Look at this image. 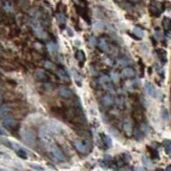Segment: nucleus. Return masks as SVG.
Segmentation results:
<instances>
[{
	"mask_svg": "<svg viewBox=\"0 0 171 171\" xmlns=\"http://www.w3.org/2000/svg\"><path fill=\"white\" fill-rule=\"evenodd\" d=\"M57 75H58V76H59L62 80H63V81H69V75H67V73H66L63 69H58V70H57Z\"/></svg>",
	"mask_w": 171,
	"mask_h": 171,
	"instance_id": "16",
	"label": "nucleus"
},
{
	"mask_svg": "<svg viewBox=\"0 0 171 171\" xmlns=\"http://www.w3.org/2000/svg\"><path fill=\"white\" fill-rule=\"evenodd\" d=\"M98 47H99V49L101 50V51H105V52H107L108 51H109V44H108V42H107V40L104 39V38H100L99 39V40H98Z\"/></svg>",
	"mask_w": 171,
	"mask_h": 171,
	"instance_id": "10",
	"label": "nucleus"
},
{
	"mask_svg": "<svg viewBox=\"0 0 171 171\" xmlns=\"http://www.w3.org/2000/svg\"><path fill=\"white\" fill-rule=\"evenodd\" d=\"M133 34H134L135 36H137L139 39H142V38L144 37V31H143L140 28L135 27V28H133Z\"/></svg>",
	"mask_w": 171,
	"mask_h": 171,
	"instance_id": "17",
	"label": "nucleus"
},
{
	"mask_svg": "<svg viewBox=\"0 0 171 171\" xmlns=\"http://www.w3.org/2000/svg\"><path fill=\"white\" fill-rule=\"evenodd\" d=\"M162 117L164 121H168L169 118V114L166 108H162Z\"/></svg>",
	"mask_w": 171,
	"mask_h": 171,
	"instance_id": "24",
	"label": "nucleus"
},
{
	"mask_svg": "<svg viewBox=\"0 0 171 171\" xmlns=\"http://www.w3.org/2000/svg\"><path fill=\"white\" fill-rule=\"evenodd\" d=\"M57 20H58L59 22L65 23V22H66V17L63 14H58L57 17Z\"/></svg>",
	"mask_w": 171,
	"mask_h": 171,
	"instance_id": "30",
	"label": "nucleus"
},
{
	"mask_svg": "<svg viewBox=\"0 0 171 171\" xmlns=\"http://www.w3.org/2000/svg\"><path fill=\"white\" fill-rule=\"evenodd\" d=\"M45 68L47 69H55V65H54L51 62L46 61V62L45 63Z\"/></svg>",
	"mask_w": 171,
	"mask_h": 171,
	"instance_id": "28",
	"label": "nucleus"
},
{
	"mask_svg": "<svg viewBox=\"0 0 171 171\" xmlns=\"http://www.w3.org/2000/svg\"><path fill=\"white\" fill-rule=\"evenodd\" d=\"M2 100H3V98H2V96H1V95H0V104H1V103H2Z\"/></svg>",
	"mask_w": 171,
	"mask_h": 171,
	"instance_id": "36",
	"label": "nucleus"
},
{
	"mask_svg": "<svg viewBox=\"0 0 171 171\" xmlns=\"http://www.w3.org/2000/svg\"><path fill=\"white\" fill-rule=\"evenodd\" d=\"M110 78H111V81H113V82H115V83H116V82H118L119 81V75H118V74L117 73H116V72H111V74H110Z\"/></svg>",
	"mask_w": 171,
	"mask_h": 171,
	"instance_id": "27",
	"label": "nucleus"
},
{
	"mask_svg": "<svg viewBox=\"0 0 171 171\" xmlns=\"http://www.w3.org/2000/svg\"><path fill=\"white\" fill-rule=\"evenodd\" d=\"M162 25H163V27H164V28L165 29H169L170 28H171V19H169V18H167V17H165V18H163V21H162Z\"/></svg>",
	"mask_w": 171,
	"mask_h": 171,
	"instance_id": "21",
	"label": "nucleus"
},
{
	"mask_svg": "<svg viewBox=\"0 0 171 171\" xmlns=\"http://www.w3.org/2000/svg\"><path fill=\"white\" fill-rule=\"evenodd\" d=\"M123 129H124V132H125V133H126L127 136H130V135H132L133 128H132V125H131V123H130V122H128V121L125 122V123H124V125H123Z\"/></svg>",
	"mask_w": 171,
	"mask_h": 171,
	"instance_id": "14",
	"label": "nucleus"
},
{
	"mask_svg": "<svg viewBox=\"0 0 171 171\" xmlns=\"http://www.w3.org/2000/svg\"><path fill=\"white\" fill-rule=\"evenodd\" d=\"M104 139L105 140V143L108 145V146H111V145H112V140H111V139H110V137L104 135Z\"/></svg>",
	"mask_w": 171,
	"mask_h": 171,
	"instance_id": "31",
	"label": "nucleus"
},
{
	"mask_svg": "<svg viewBox=\"0 0 171 171\" xmlns=\"http://www.w3.org/2000/svg\"><path fill=\"white\" fill-rule=\"evenodd\" d=\"M29 165H30V167H31L33 169H34V170H44V169H45V168H44L42 166H40V165H38V164L30 163Z\"/></svg>",
	"mask_w": 171,
	"mask_h": 171,
	"instance_id": "29",
	"label": "nucleus"
},
{
	"mask_svg": "<svg viewBox=\"0 0 171 171\" xmlns=\"http://www.w3.org/2000/svg\"><path fill=\"white\" fill-rule=\"evenodd\" d=\"M127 1H129V2H131V3H137V2L139 1V0H127Z\"/></svg>",
	"mask_w": 171,
	"mask_h": 171,
	"instance_id": "35",
	"label": "nucleus"
},
{
	"mask_svg": "<svg viewBox=\"0 0 171 171\" xmlns=\"http://www.w3.org/2000/svg\"><path fill=\"white\" fill-rule=\"evenodd\" d=\"M165 150L166 152L171 156V140H167L165 142Z\"/></svg>",
	"mask_w": 171,
	"mask_h": 171,
	"instance_id": "26",
	"label": "nucleus"
},
{
	"mask_svg": "<svg viewBox=\"0 0 171 171\" xmlns=\"http://www.w3.org/2000/svg\"><path fill=\"white\" fill-rule=\"evenodd\" d=\"M74 145H75V149H76L80 153L84 154V153H86V151H87V147H86V145L84 143H82L81 141L75 140V141L74 142Z\"/></svg>",
	"mask_w": 171,
	"mask_h": 171,
	"instance_id": "7",
	"label": "nucleus"
},
{
	"mask_svg": "<svg viewBox=\"0 0 171 171\" xmlns=\"http://www.w3.org/2000/svg\"><path fill=\"white\" fill-rule=\"evenodd\" d=\"M21 136L22 140L29 145H34L36 142V135L34 131L29 128L22 129L21 132Z\"/></svg>",
	"mask_w": 171,
	"mask_h": 171,
	"instance_id": "2",
	"label": "nucleus"
},
{
	"mask_svg": "<svg viewBox=\"0 0 171 171\" xmlns=\"http://www.w3.org/2000/svg\"><path fill=\"white\" fill-rule=\"evenodd\" d=\"M48 150L51 152V156L55 158V160H57L58 162L65 161V156L63 155V151L58 147V145H57L54 142L48 145Z\"/></svg>",
	"mask_w": 171,
	"mask_h": 171,
	"instance_id": "1",
	"label": "nucleus"
},
{
	"mask_svg": "<svg viewBox=\"0 0 171 171\" xmlns=\"http://www.w3.org/2000/svg\"><path fill=\"white\" fill-rule=\"evenodd\" d=\"M33 29H34V32L35 33V34L39 38H40V39H46L47 37V34L39 25L33 26Z\"/></svg>",
	"mask_w": 171,
	"mask_h": 171,
	"instance_id": "8",
	"label": "nucleus"
},
{
	"mask_svg": "<svg viewBox=\"0 0 171 171\" xmlns=\"http://www.w3.org/2000/svg\"><path fill=\"white\" fill-rule=\"evenodd\" d=\"M0 55H1V49H0Z\"/></svg>",
	"mask_w": 171,
	"mask_h": 171,
	"instance_id": "39",
	"label": "nucleus"
},
{
	"mask_svg": "<svg viewBox=\"0 0 171 171\" xmlns=\"http://www.w3.org/2000/svg\"><path fill=\"white\" fill-rule=\"evenodd\" d=\"M157 53H158V57H160V59L162 61H166L167 60V52L163 50H158L157 51Z\"/></svg>",
	"mask_w": 171,
	"mask_h": 171,
	"instance_id": "22",
	"label": "nucleus"
},
{
	"mask_svg": "<svg viewBox=\"0 0 171 171\" xmlns=\"http://www.w3.org/2000/svg\"><path fill=\"white\" fill-rule=\"evenodd\" d=\"M59 94L63 98H69L73 95L72 92L69 88H66V87H61L59 89Z\"/></svg>",
	"mask_w": 171,
	"mask_h": 171,
	"instance_id": "11",
	"label": "nucleus"
},
{
	"mask_svg": "<svg viewBox=\"0 0 171 171\" xmlns=\"http://www.w3.org/2000/svg\"><path fill=\"white\" fill-rule=\"evenodd\" d=\"M0 170H1V168H0Z\"/></svg>",
	"mask_w": 171,
	"mask_h": 171,
	"instance_id": "40",
	"label": "nucleus"
},
{
	"mask_svg": "<svg viewBox=\"0 0 171 171\" xmlns=\"http://www.w3.org/2000/svg\"><path fill=\"white\" fill-rule=\"evenodd\" d=\"M47 49H48V51H49L50 52L53 53V52H56V51H57V45H56L55 43L50 42V43L47 44Z\"/></svg>",
	"mask_w": 171,
	"mask_h": 171,
	"instance_id": "19",
	"label": "nucleus"
},
{
	"mask_svg": "<svg viewBox=\"0 0 171 171\" xmlns=\"http://www.w3.org/2000/svg\"><path fill=\"white\" fill-rule=\"evenodd\" d=\"M5 9L7 11H12V7H11V5H10L9 4H6V5H5Z\"/></svg>",
	"mask_w": 171,
	"mask_h": 171,
	"instance_id": "33",
	"label": "nucleus"
},
{
	"mask_svg": "<svg viewBox=\"0 0 171 171\" xmlns=\"http://www.w3.org/2000/svg\"><path fill=\"white\" fill-rule=\"evenodd\" d=\"M72 73H73L74 77H75V81H76V83H79V86H81V76H80L79 73L76 72L75 69L72 70Z\"/></svg>",
	"mask_w": 171,
	"mask_h": 171,
	"instance_id": "25",
	"label": "nucleus"
},
{
	"mask_svg": "<svg viewBox=\"0 0 171 171\" xmlns=\"http://www.w3.org/2000/svg\"><path fill=\"white\" fill-rule=\"evenodd\" d=\"M167 170H171V166L168 167V168H167Z\"/></svg>",
	"mask_w": 171,
	"mask_h": 171,
	"instance_id": "37",
	"label": "nucleus"
},
{
	"mask_svg": "<svg viewBox=\"0 0 171 171\" xmlns=\"http://www.w3.org/2000/svg\"><path fill=\"white\" fill-rule=\"evenodd\" d=\"M121 75V76L123 78H131V77L135 75V71H134V69L133 68L127 67V68L122 69Z\"/></svg>",
	"mask_w": 171,
	"mask_h": 171,
	"instance_id": "6",
	"label": "nucleus"
},
{
	"mask_svg": "<svg viewBox=\"0 0 171 171\" xmlns=\"http://www.w3.org/2000/svg\"><path fill=\"white\" fill-rule=\"evenodd\" d=\"M98 81H99V84L101 85V86L104 89H105L107 91H110V92L113 91L114 87H113V85L111 83L112 81L110 80V78L109 76H107V75H102L99 78Z\"/></svg>",
	"mask_w": 171,
	"mask_h": 171,
	"instance_id": "4",
	"label": "nucleus"
},
{
	"mask_svg": "<svg viewBox=\"0 0 171 171\" xmlns=\"http://www.w3.org/2000/svg\"><path fill=\"white\" fill-rule=\"evenodd\" d=\"M35 76L40 81H46L47 80V75H46V74L43 70H38V71H36Z\"/></svg>",
	"mask_w": 171,
	"mask_h": 171,
	"instance_id": "15",
	"label": "nucleus"
},
{
	"mask_svg": "<svg viewBox=\"0 0 171 171\" xmlns=\"http://www.w3.org/2000/svg\"><path fill=\"white\" fill-rule=\"evenodd\" d=\"M3 124L5 127L7 128H13L17 126V121L13 118V117H11V116H6L4 121H3Z\"/></svg>",
	"mask_w": 171,
	"mask_h": 171,
	"instance_id": "5",
	"label": "nucleus"
},
{
	"mask_svg": "<svg viewBox=\"0 0 171 171\" xmlns=\"http://www.w3.org/2000/svg\"><path fill=\"white\" fill-rule=\"evenodd\" d=\"M145 89L149 95H151V97H156V90L151 83L146 82L145 84Z\"/></svg>",
	"mask_w": 171,
	"mask_h": 171,
	"instance_id": "12",
	"label": "nucleus"
},
{
	"mask_svg": "<svg viewBox=\"0 0 171 171\" xmlns=\"http://www.w3.org/2000/svg\"><path fill=\"white\" fill-rule=\"evenodd\" d=\"M89 44H90L91 46H95L96 44H97V40H96V39H95L94 37H91V38L89 39Z\"/></svg>",
	"mask_w": 171,
	"mask_h": 171,
	"instance_id": "32",
	"label": "nucleus"
},
{
	"mask_svg": "<svg viewBox=\"0 0 171 171\" xmlns=\"http://www.w3.org/2000/svg\"><path fill=\"white\" fill-rule=\"evenodd\" d=\"M102 102L105 106H110L114 104V98L110 95H106L102 98Z\"/></svg>",
	"mask_w": 171,
	"mask_h": 171,
	"instance_id": "13",
	"label": "nucleus"
},
{
	"mask_svg": "<svg viewBox=\"0 0 171 171\" xmlns=\"http://www.w3.org/2000/svg\"><path fill=\"white\" fill-rule=\"evenodd\" d=\"M0 5H1V3H0Z\"/></svg>",
	"mask_w": 171,
	"mask_h": 171,
	"instance_id": "41",
	"label": "nucleus"
},
{
	"mask_svg": "<svg viewBox=\"0 0 171 171\" xmlns=\"http://www.w3.org/2000/svg\"><path fill=\"white\" fill-rule=\"evenodd\" d=\"M76 58L80 62H84L85 61V53L82 51H78L76 52Z\"/></svg>",
	"mask_w": 171,
	"mask_h": 171,
	"instance_id": "23",
	"label": "nucleus"
},
{
	"mask_svg": "<svg viewBox=\"0 0 171 171\" xmlns=\"http://www.w3.org/2000/svg\"><path fill=\"white\" fill-rule=\"evenodd\" d=\"M1 89H2V84L0 83V90H1Z\"/></svg>",
	"mask_w": 171,
	"mask_h": 171,
	"instance_id": "38",
	"label": "nucleus"
},
{
	"mask_svg": "<svg viewBox=\"0 0 171 171\" xmlns=\"http://www.w3.org/2000/svg\"><path fill=\"white\" fill-rule=\"evenodd\" d=\"M11 111V108L9 104H4L0 106V118H4L7 116Z\"/></svg>",
	"mask_w": 171,
	"mask_h": 171,
	"instance_id": "9",
	"label": "nucleus"
},
{
	"mask_svg": "<svg viewBox=\"0 0 171 171\" xmlns=\"http://www.w3.org/2000/svg\"><path fill=\"white\" fill-rule=\"evenodd\" d=\"M142 162H143V163H144L145 166H147V167H149V168H151V167L153 166V163H152L151 160L149 157H147L146 156H143V157H142Z\"/></svg>",
	"mask_w": 171,
	"mask_h": 171,
	"instance_id": "20",
	"label": "nucleus"
},
{
	"mask_svg": "<svg viewBox=\"0 0 171 171\" xmlns=\"http://www.w3.org/2000/svg\"><path fill=\"white\" fill-rule=\"evenodd\" d=\"M0 135H7V133L2 128V127H0Z\"/></svg>",
	"mask_w": 171,
	"mask_h": 171,
	"instance_id": "34",
	"label": "nucleus"
},
{
	"mask_svg": "<svg viewBox=\"0 0 171 171\" xmlns=\"http://www.w3.org/2000/svg\"><path fill=\"white\" fill-rule=\"evenodd\" d=\"M40 137L47 145L53 142L52 136L51 134V131L46 127H42L40 128Z\"/></svg>",
	"mask_w": 171,
	"mask_h": 171,
	"instance_id": "3",
	"label": "nucleus"
},
{
	"mask_svg": "<svg viewBox=\"0 0 171 171\" xmlns=\"http://www.w3.org/2000/svg\"><path fill=\"white\" fill-rule=\"evenodd\" d=\"M93 28H94L95 31H101L104 28V23L101 21H98V22H95Z\"/></svg>",
	"mask_w": 171,
	"mask_h": 171,
	"instance_id": "18",
	"label": "nucleus"
}]
</instances>
